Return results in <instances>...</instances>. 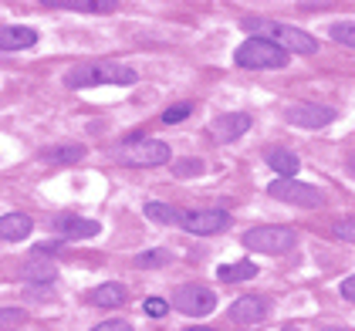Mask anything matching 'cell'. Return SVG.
<instances>
[{
	"label": "cell",
	"instance_id": "obj_16",
	"mask_svg": "<svg viewBox=\"0 0 355 331\" xmlns=\"http://www.w3.org/2000/svg\"><path fill=\"white\" fill-rule=\"evenodd\" d=\"M28 233H31L28 213H7V217H0V237H3L7 244H17V240H24Z\"/></svg>",
	"mask_w": 355,
	"mask_h": 331
},
{
	"label": "cell",
	"instance_id": "obj_21",
	"mask_svg": "<svg viewBox=\"0 0 355 331\" xmlns=\"http://www.w3.org/2000/svg\"><path fill=\"white\" fill-rule=\"evenodd\" d=\"M82 156H85L82 145H58V149L44 152V159H51V163H78Z\"/></svg>",
	"mask_w": 355,
	"mask_h": 331
},
{
	"label": "cell",
	"instance_id": "obj_1",
	"mask_svg": "<svg viewBox=\"0 0 355 331\" xmlns=\"http://www.w3.org/2000/svg\"><path fill=\"white\" fill-rule=\"evenodd\" d=\"M244 30H250V37H264L271 41L274 48H281L284 55H315L318 51V41L301 28L291 24H277L271 17H244Z\"/></svg>",
	"mask_w": 355,
	"mask_h": 331
},
{
	"label": "cell",
	"instance_id": "obj_4",
	"mask_svg": "<svg viewBox=\"0 0 355 331\" xmlns=\"http://www.w3.org/2000/svg\"><path fill=\"white\" fill-rule=\"evenodd\" d=\"M241 240L254 253H288L298 244V233L291 226H250Z\"/></svg>",
	"mask_w": 355,
	"mask_h": 331
},
{
	"label": "cell",
	"instance_id": "obj_9",
	"mask_svg": "<svg viewBox=\"0 0 355 331\" xmlns=\"http://www.w3.org/2000/svg\"><path fill=\"white\" fill-rule=\"evenodd\" d=\"M284 118H288V125H295V129H325L328 122L335 118V111L328 109V105L301 102V105H291V109L284 111Z\"/></svg>",
	"mask_w": 355,
	"mask_h": 331
},
{
	"label": "cell",
	"instance_id": "obj_14",
	"mask_svg": "<svg viewBox=\"0 0 355 331\" xmlns=\"http://www.w3.org/2000/svg\"><path fill=\"white\" fill-rule=\"evenodd\" d=\"M21 277L31 280V284H51L58 277V267L44 253H31V260H24V267H21Z\"/></svg>",
	"mask_w": 355,
	"mask_h": 331
},
{
	"label": "cell",
	"instance_id": "obj_17",
	"mask_svg": "<svg viewBox=\"0 0 355 331\" xmlns=\"http://www.w3.org/2000/svg\"><path fill=\"white\" fill-rule=\"evenodd\" d=\"M264 159H268V166L281 179H295V172H298V156L295 152H288V149H268Z\"/></svg>",
	"mask_w": 355,
	"mask_h": 331
},
{
	"label": "cell",
	"instance_id": "obj_22",
	"mask_svg": "<svg viewBox=\"0 0 355 331\" xmlns=\"http://www.w3.org/2000/svg\"><path fill=\"white\" fill-rule=\"evenodd\" d=\"M28 321V314L21 307H0V331H17Z\"/></svg>",
	"mask_w": 355,
	"mask_h": 331
},
{
	"label": "cell",
	"instance_id": "obj_29",
	"mask_svg": "<svg viewBox=\"0 0 355 331\" xmlns=\"http://www.w3.org/2000/svg\"><path fill=\"white\" fill-rule=\"evenodd\" d=\"M342 298H345V301H352V304H355V274H352V277H345V280H342Z\"/></svg>",
	"mask_w": 355,
	"mask_h": 331
},
{
	"label": "cell",
	"instance_id": "obj_32",
	"mask_svg": "<svg viewBox=\"0 0 355 331\" xmlns=\"http://www.w3.org/2000/svg\"><path fill=\"white\" fill-rule=\"evenodd\" d=\"M322 331H345V328H322Z\"/></svg>",
	"mask_w": 355,
	"mask_h": 331
},
{
	"label": "cell",
	"instance_id": "obj_7",
	"mask_svg": "<svg viewBox=\"0 0 355 331\" xmlns=\"http://www.w3.org/2000/svg\"><path fill=\"white\" fill-rule=\"evenodd\" d=\"M227 223H230V213H227V210H220V206H196V210L180 213V226H183L187 233H196V237L220 233Z\"/></svg>",
	"mask_w": 355,
	"mask_h": 331
},
{
	"label": "cell",
	"instance_id": "obj_23",
	"mask_svg": "<svg viewBox=\"0 0 355 331\" xmlns=\"http://www.w3.org/2000/svg\"><path fill=\"white\" fill-rule=\"evenodd\" d=\"M331 41L355 48V24H352V21H342V24H335V28H331Z\"/></svg>",
	"mask_w": 355,
	"mask_h": 331
},
{
	"label": "cell",
	"instance_id": "obj_2",
	"mask_svg": "<svg viewBox=\"0 0 355 331\" xmlns=\"http://www.w3.org/2000/svg\"><path fill=\"white\" fill-rule=\"evenodd\" d=\"M139 75L125 64H78L64 75L68 88H95V84H136Z\"/></svg>",
	"mask_w": 355,
	"mask_h": 331
},
{
	"label": "cell",
	"instance_id": "obj_10",
	"mask_svg": "<svg viewBox=\"0 0 355 331\" xmlns=\"http://www.w3.org/2000/svg\"><path fill=\"white\" fill-rule=\"evenodd\" d=\"M268 318V301L264 298H254V294H247V298H237V301L230 304V321L234 325H261Z\"/></svg>",
	"mask_w": 355,
	"mask_h": 331
},
{
	"label": "cell",
	"instance_id": "obj_3",
	"mask_svg": "<svg viewBox=\"0 0 355 331\" xmlns=\"http://www.w3.org/2000/svg\"><path fill=\"white\" fill-rule=\"evenodd\" d=\"M169 145L163 138H129L115 149V163L119 166H132V169H153V166L169 163Z\"/></svg>",
	"mask_w": 355,
	"mask_h": 331
},
{
	"label": "cell",
	"instance_id": "obj_25",
	"mask_svg": "<svg viewBox=\"0 0 355 331\" xmlns=\"http://www.w3.org/2000/svg\"><path fill=\"white\" fill-rule=\"evenodd\" d=\"M166 260H169V253H166V250H146V253H139L136 257L139 267H163Z\"/></svg>",
	"mask_w": 355,
	"mask_h": 331
},
{
	"label": "cell",
	"instance_id": "obj_8",
	"mask_svg": "<svg viewBox=\"0 0 355 331\" xmlns=\"http://www.w3.org/2000/svg\"><path fill=\"white\" fill-rule=\"evenodd\" d=\"M173 307L183 311V314H210L217 307V294L203 284H183L176 294H173Z\"/></svg>",
	"mask_w": 355,
	"mask_h": 331
},
{
	"label": "cell",
	"instance_id": "obj_26",
	"mask_svg": "<svg viewBox=\"0 0 355 331\" xmlns=\"http://www.w3.org/2000/svg\"><path fill=\"white\" fill-rule=\"evenodd\" d=\"M142 311H146L149 318H166V314H169V304H166L163 298H146Z\"/></svg>",
	"mask_w": 355,
	"mask_h": 331
},
{
	"label": "cell",
	"instance_id": "obj_6",
	"mask_svg": "<svg viewBox=\"0 0 355 331\" xmlns=\"http://www.w3.org/2000/svg\"><path fill=\"white\" fill-rule=\"evenodd\" d=\"M234 61H237L241 68L261 71V68H284V64H288V55H284L281 48H274L271 41H264V37H247L244 44L237 48Z\"/></svg>",
	"mask_w": 355,
	"mask_h": 331
},
{
	"label": "cell",
	"instance_id": "obj_19",
	"mask_svg": "<svg viewBox=\"0 0 355 331\" xmlns=\"http://www.w3.org/2000/svg\"><path fill=\"white\" fill-rule=\"evenodd\" d=\"M58 7H68V10H85V14H112L119 3H112V0H64V3H58Z\"/></svg>",
	"mask_w": 355,
	"mask_h": 331
},
{
	"label": "cell",
	"instance_id": "obj_11",
	"mask_svg": "<svg viewBox=\"0 0 355 331\" xmlns=\"http://www.w3.org/2000/svg\"><path fill=\"white\" fill-rule=\"evenodd\" d=\"M102 226L95 220H85V217H75V213H61L55 217V233L61 240H88V237H95Z\"/></svg>",
	"mask_w": 355,
	"mask_h": 331
},
{
	"label": "cell",
	"instance_id": "obj_5",
	"mask_svg": "<svg viewBox=\"0 0 355 331\" xmlns=\"http://www.w3.org/2000/svg\"><path fill=\"white\" fill-rule=\"evenodd\" d=\"M268 196L288 203V206H304V210L325 206V193L318 186H311V183H301V179H274L268 186Z\"/></svg>",
	"mask_w": 355,
	"mask_h": 331
},
{
	"label": "cell",
	"instance_id": "obj_15",
	"mask_svg": "<svg viewBox=\"0 0 355 331\" xmlns=\"http://www.w3.org/2000/svg\"><path fill=\"white\" fill-rule=\"evenodd\" d=\"M125 284H119V280H109V284H98L95 291H92V304L95 307H122L125 304Z\"/></svg>",
	"mask_w": 355,
	"mask_h": 331
},
{
	"label": "cell",
	"instance_id": "obj_28",
	"mask_svg": "<svg viewBox=\"0 0 355 331\" xmlns=\"http://www.w3.org/2000/svg\"><path fill=\"white\" fill-rule=\"evenodd\" d=\"M92 331H132L129 321H102V325H95Z\"/></svg>",
	"mask_w": 355,
	"mask_h": 331
},
{
	"label": "cell",
	"instance_id": "obj_18",
	"mask_svg": "<svg viewBox=\"0 0 355 331\" xmlns=\"http://www.w3.org/2000/svg\"><path fill=\"white\" fill-rule=\"evenodd\" d=\"M217 277L223 280V284H241V280L257 277V264H254V260H234V264L217 267Z\"/></svg>",
	"mask_w": 355,
	"mask_h": 331
},
{
	"label": "cell",
	"instance_id": "obj_20",
	"mask_svg": "<svg viewBox=\"0 0 355 331\" xmlns=\"http://www.w3.org/2000/svg\"><path fill=\"white\" fill-rule=\"evenodd\" d=\"M146 217L156 223H180V213L173 210V206H166L159 199H153V203H146Z\"/></svg>",
	"mask_w": 355,
	"mask_h": 331
},
{
	"label": "cell",
	"instance_id": "obj_33",
	"mask_svg": "<svg viewBox=\"0 0 355 331\" xmlns=\"http://www.w3.org/2000/svg\"><path fill=\"white\" fill-rule=\"evenodd\" d=\"M284 331H295V328H284Z\"/></svg>",
	"mask_w": 355,
	"mask_h": 331
},
{
	"label": "cell",
	"instance_id": "obj_27",
	"mask_svg": "<svg viewBox=\"0 0 355 331\" xmlns=\"http://www.w3.org/2000/svg\"><path fill=\"white\" fill-rule=\"evenodd\" d=\"M190 115V105H176V109H166L163 111V122L166 125H173V122H183Z\"/></svg>",
	"mask_w": 355,
	"mask_h": 331
},
{
	"label": "cell",
	"instance_id": "obj_31",
	"mask_svg": "<svg viewBox=\"0 0 355 331\" xmlns=\"http://www.w3.org/2000/svg\"><path fill=\"white\" fill-rule=\"evenodd\" d=\"M183 331H214V328H200V325H196V328H183Z\"/></svg>",
	"mask_w": 355,
	"mask_h": 331
},
{
	"label": "cell",
	"instance_id": "obj_13",
	"mask_svg": "<svg viewBox=\"0 0 355 331\" xmlns=\"http://www.w3.org/2000/svg\"><path fill=\"white\" fill-rule=\"evenodd\" d=\"M34 44H37V30L34 28H21V24L0 28V51H28Z\"/></svg>",
	"mask_w": 355,
	"mask_h": 331
},
{
	"label": "cell",
	"instance_id": "obj_30",
	"mask_svg": "<svg viewBox=\"0 0 355 331\" xmlns=\"http://www.w3.org/2000/svg\"><path fill=\"white\" fill-rule=\"evenodd\" d=\"M349 172H355V152H349Z\"/></svg>",
	"mask_w": 355,
	"mask_h": 331
},
{
	"label": "cell",
	"instance_id": "obj_24",
	"mask_svg": "<svg viewBox=\"0 0 355 331\" xmlns=\"http://www.w3.org/2000/svg\"><path fill=\"white\" fill-rule=\"evenodd\" d=\"M331 233H335L338 240H345V244H355V217H345V220H335V226H331Z\"/></svg>",
	"mask_w": 355,
	"mask_h": 331
},
{
	"label": "cell",
	"instance_id": "obj_12",
	"mask_svg": "<svg viewBox=\"0 0 355 331\" xmlns=\"http://www.w3.org/2000/svg\"><path fill=\"white\" fill-rule=\"evenodd\" d=\"M247 129H250V115L247 111H227V115L214 118V125H210L217 142H234V138L244 136Z\"/></svg>",
	"mask_w": 355,
	"mask_h": 331
}]
</instances>
